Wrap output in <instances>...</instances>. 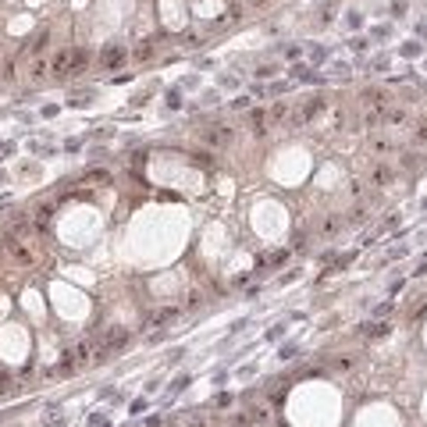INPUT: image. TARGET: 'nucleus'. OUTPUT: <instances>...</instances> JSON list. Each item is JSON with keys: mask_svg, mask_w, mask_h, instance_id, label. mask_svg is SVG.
<instances>
[{"mask_svg": "<svg viewBox=\"0 0 427 427\" xmlns=\"http://www.w3.org/2000/svg\"><path fill=\"white\" fill-rule=\"evenodd\" d=\"M4 242H8V256H11L18 267H32L36 260H40V242L29 235V228H25V231H11Z\"/></svg>", "mask_w": 427, "mask_h": 427, "instance_id": "1", "label": "nucleus"}, {"mask_svg": "<svg viewBox=\"0 0 427 427\" xmlns=\"http://www.w3.org/2000/svg\"><path fill=\"white\" fill-rule=\"evenodd\" d=\"M203 143L214 146V150H224V146L231 143V128H228V125H207V128H203Z\"/></svg>", "mask_w": 427, "mask_h": 427, "instance_id": "2", "label": "nucleus"}, {"mask_svg": "<svg viewBox=\"0 0 427 427\" xmlns=\"http://www.w3.org/2000/svg\"><path fill=\"white\" fill-rule=\"evenodd\" d=\"M321 103H324V100H306L303 107H296V110H292V125H306V121L321 110Z\"/></svg>", "mask_w": 427, "mask_h": 427, "instance_id": "3", "label": "nucleus"}, {"mask_svg": "<svg viewBox=\"0 0 427 427\" xmlns=\"http://www.w3.org/2000/svg\"><path fill=\"white\" fill-rule=\"evenodd\" d=\"M54 75H57V79H64V75L71 71V47H64L57 57H54V68H50Z\"/></svg>", "mask_w": 427, "mask_h": 427, "instance_id": "4", "label": "nucleus"}, {"mask_svg": "<svg viewBox=\"0 0 427 427\" xmlns=\"http://www.w3.org/2000/svg\"><path fill=\"white\" fill-rule=\"evenodd\" d=\"M289 114H292V110H289V100H278L274 107L267 110V121H274V125H278V121H285V118H289Z\"/></svg>", "mask_w": 427, "mask_h": 427, "instance_id": "5", "label": "nucleus"}, {"mask_svg": "<svg viewBox=\"0 0 427 427\" xmlns=\"http://www.w3.org/2000/svg\"><path fill=\"white\" fill-rule=\"evenodd\" d=\"M86 61H89L86 50H71V71H68V75H82V71H86Z\"/></svg>", "mask_w": 427, "mask_h": 427, "instance_id": "6", "label": "nucleus"}, {"mask_svg": "<svg viewBox=\"0 0 427 427\" xmlns=\"http://www.w3.org/2000/svg\"><path fill=\"white\" fill-rule=\"evenodd\" d=\"M50 214H54L50 207H40V210H36V228H40V231H43V228L50 224Z\"/></svg>", "mask_w": 427, "mask_h": 427, "instance_id": "7", "label": "nucleus"}, {"mask_svg": "<svg viewBox=\"0 0 427 427\" xmlns=\"http://www.w3.org/2000/svg\"><path fill=\"white\" fill-rule=\"evenodd\" d=\"M40 50H47V32H43V36H36V40L29 43V54H40Z\"/></svg>", "mask_w": 427, "mask_h": 427, "instance_id": "8", "label": "nucleus"}, {"mask_svg": "<svg viewBox=\"0 0 427 427\" xmlns=\"http://www.w3.org/2000/svg\"><path fill=\"white\" fill-rule=\"evenodd\" d=\"M388 178H392V171H388V168H374V185H384Z\"/></svg>", "mask_w": 427, "mask_h": 427, "instance_id": "9", "label": "nucleus"}, {"mask_svg": "<svg viewBox=\"0 0 427 427\" xmlns=\"http://www.w3.org/2000/svg\"><path fill=\"white\" fill-rule=\"evenodd\" d=\"M0 79H15V61H4V68H0Z\"/></svg>", "mask_w": 427, "mask_h": 427, "instance_id": "10", "label": "nucleus"}, {"mask_svg": "<svg viewBox=\"0 0 427 427\" xmlns=\"http://www.w3.org/2000/svg\"><path fill=\"white\" fill-rule=\"evenodd\" d=\"M150 54H153V40H146V43H143V47L135 50V57H139V61H146Z\"/></svg>", "mask_w": 427, "mask_h": 427, "instance_id": "11", "label": "nucleus"}, {"mask_svg": "<svg viewBox=\"0 0 427 427\" xmlns=\"http://www.w3.org/2000/svg\"><path fill=\"white\" fill-rule=\"evenodd\" d=\"M43 71H47V64H43V61H36V64H32V82H40V79H43Z\"/></svg>", "mask_w": 427, "mask_h": 427, "instance_id": "12", "label": "nucleus"}, {"mask_svg": "<svg viewBox=\"0 0 427 427\" xmlns=\"http://www.w3.org/2000/svg\"><path fill=\"white\" fill-rule=\"evenodd\" d=\"M89 182H100V185H107V182H110V175H107V171H89Z\"/></svg>", "mask_w": 427, "mask_h": 427, "instance_id": "13", "label": "nucleus"}, {"mask_svg": "<svg viewBox=\"0 0 427 427\" xmlns=\"http://www.w3.org/2000/svg\"><path fill=\"white\" fill-rule=\"evenodd\" d=\"M416 143H427V125H420V128H416Z\"/></svg>", "mask_w": 427, "mask_h": 427, "instance_id": "14", "label": "nucleus"}, {"mask_svg": "<svg viewBox=\"0 0 427 427\" xmlns=\"http://www.w3.org/2000/svg\"><path fill=\"white\" fill-rule=\"evenodd\" d=\"M0 68H4V54H0Z\"/></svg>", "mask_w": 427, "mask_h": 427, "instance_id": "15", "label": "nucleus"}]
</instances>
